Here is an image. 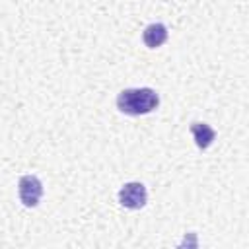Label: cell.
Segmentation results:
<instances>
[{
	"label": "cell",
	"instance_id": "2",
	"mask_svg": "<svg viewBox=\"0 0 249 249\" xmlns=\"http://www.w3.org/2000/svg\"><path fill=\"white\" fill-rule=\"evenodd\" d=\"M119 202L124 206V208H130V210H140L146 206L148 202V191L142 183L138 181H130V183H124L119 191Z\"/></svg>",
	"mask_w": 249,
	"mask_h": 249
},
{
	"label": "cell",
	"instance_id": "1",
	"mask_svg": "<svg viewBox=\"0 0 249 249\" xmlns=\"http://www.w3.org/2000/svg\"><path fill=\"white\" fill-rule=\"evenodd\" d=\"M160 105V95L152 88H126L117 95V109L130 117L152 113Z\"/></svg>",
	"mask_w": 249,
	"mask_h": 249
},
{
	"label": "cell",
	"instance_id": "3",
	"mask_svg": "<svg viewBox=\"0 0 249 249\" xmlns=\"http://www.w3.org/2000/svg\"><path fill=\"white\" fill-rule=\"evenodd\" d=\"M18 195L25 208H35L43 196V183L35 175H23L18 183Z\"/></svg>",
	"mask_w": 249,
	"mask_h": 249
},
{
	"label": "cell",
	"instance_id": "5",
	"mask_svg": "<svg viewBox=\"0 0 249 249\" xmlns=\"http://www.w3.org/2000/svg\"><path fill=\"white\" fill-rule=\"evenodd\" d=\"M191 134H193V138H195V144H196L200 150L210 148L212 142L216 140V130H214L210 124L198 123V121L191 124Z\"/></svg>",
	"mask_w": 249,
	"mask_h": 249
},
{
	"label": "cell",
	"instance_id": "4",
	"mask_svg": "<svg viewBox=\"0 0 249 249\" xmlns=\"http://www.w3.org/2000/svg\"><path fill=\"white\" fill-rule=\"evenodd\" d=\"M167 27L163 23H150L142 33V41L148 49H158L167 41Z\"/></svg>",
	"mask_w": 249,
	"mask_h": 249
}]
</instances>
